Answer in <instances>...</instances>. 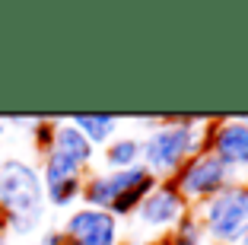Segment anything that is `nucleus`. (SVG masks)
Returning <instances> with one entry per match:
<instances>
[{
    "label": "nucleus",
    "instance_id": "obj_17",
    "mask_svg": "<svg viewBox=\"0 0 248 245\" xmlns=\"http://www.w3.org/2000/svg\"><path fill=\"white\" fill-rule=\"evenodd\" d=\"M0 245H10V242H7V229H3V223H0Z\"/></svg>",
    "mask_w": 248,
    "mask_h": 245
},
{
    "label": "nucleus",
    "instance_id": "obj_10",
    "mask_svg": "<svg viewBox=\"0 0 248 245\" xmlns=\"http://www.w3.org/2000/svg\"><path fill=\"white\" fill-rule=\"evenodd\" d=\"M102 163H105V172H121V169L140 166V137H131V134L118 137L115 134L102 147Z\"/></svg>",
    "mask_w": 248,
    "mask_h": 245
},
{
    "label": "nucleus",
    "instance_id": "obj_5",
    "mask_svg": "<svg viewBox=\"0 0 248 245\" xmlns=\"http://www.w3.org/2000/svg\"><path fill=\"white\" fill-rule=\"evenodd\" d=\"M185 216H188V201L182 197V191L175 188V181L166 179V181H156L153 191L140 201L134 220H137L143 229L172 232L185 220Z\"/></svg>",
    "mask_w": 248,
    "mask_h": 245
},
{
    "label": "nucleus",
    "instance_id": "obj_2",
    "mask_svg": "<svg viewBox=\"0 0 248 245\" xmlns=\"http://www.w3.org/2000/svg\"><path fill=\"white\" fill-rule=\"evenodd\" d=\"M48 213L42 172L22 156H0V223L13 236L26 239Z\"/></svg>",
    "mask_w": 248,
    "mask_h": 245
},
{
    "label": "nucleus",
    "instance_id": "obj_7",
    "mask_svg": "<svg viewBox=\"0 0 248 245\" xmlns=\"http://www.w3.org/2000/svg\"><path fill=\"white\" fill-rule=\"evenodd\" d=\"M207 150L232 175H248V121H242V118L213 121Z\"/></svg>",
    "mask_w": 248,
    "mask_h": 245
},
{
    "label": "nucleus",
    "instance_id": "obj_18",
    "mask_svg": "<svg viewBox=\"0 0 248 245\" xmlns=\"http://www.w3.org/2000/svg\"><path fill=\"white\" fill-rule=\"evenodd\" d=\"M143 245H169V239H153V242H143Z\"/></svg>",
    "mask_w": 248,
    "mask_h": 245
},
{
    "label": "nucleus",
    "instance_id": "obj_3",
    "mask_svg": "<svg viewBox=\"0 0 248 245\" xmlns=\"http://www.w3.org/2000/svg\"><path fill=\"white\" fill-rule=\"evenodd\" d=\"M197 220L204 226V239H213V245H248V185L239 179L229 181L201 204Z\"/></svg>",
    "mask_w": 248,
    "mask_h": 245
},
{
    "label": "nucleus",
    "instance_id": "obj_8",
    "mask_svg": "<svg viewBox=\"0 0 248 245\" xmlns=\"http://www.w3.org/2000/svg\"><path fill=\"white\" fill-rule=\"evenodd\" d=\"M150 179L143 166H134V169H121V172H89L83 175V207H95V210H108L118 197L127 191V188L140 185V181Z\"/></svg>",
    "mask_w": 248,
    "mask_h": 245
},
{
    "label": "nucleus",
    "instance_id": "obj_1",
    "mask_svg": "<svg viewBox=\"0 0 248 245\" xmlns=\"http://www.w3.org/2000/svg\"><path fill=\"white\" fill-rule=\"evenodd\" d=\"M210 124L207 118H159L140 137V166L156 181L175 179L191 156L207 150Z\"/></svg>",
    "mask_w": 248,
    "mask_h": 245
},
{
    "label": "nucleus",
    "instance_id": "obj_13",
    "mask_svg": "<svg viewBox=\"0 0 248 245\" xmlns=\"http://www.w3.org/2000/svg\"><path fill=\"white\" fill-rule=\"evenodd\" d=\"M83 195V179H67V181H58V185H45V201L48 207H58V210H67L80 201Z\"/></svg>",
    "mask_w": 248,
    "mask_h": 245
},
{
    "label": "nucleus",
    "instance_id": "obj_4",
    "mask_svg": "<svg viewBox=\"0 0 248 245\" xmlns=\"http://www.w3.org/2000/svg\"><path fill=\"white\" fill-rule=\"evenodd\" d=\"M172 181H175V188L182 191L185 201L201 207V204H207L217 191H223L229 181H235V175L229 172L210 150H204V153H197V156H191L188 163L178 169V175Z\"/></svg>",
    "mask_w": 248,
    "mask_h": 245
},
{
    "label": "nucleus",
    "instance_id": "obj_12",
    "mask_svg": "<svg viewBox=\"0 0 248 245\" xmlns=\"http://www.w3.org/2000/svg\"><path fill=\"white\" fill-rule=\"evenodd\" d=\"M38 172H42V185H58V181H67V179H83V169L73 163V159L61 156L58 150H48L42 153V166H38Z\"/></svg>",
    "mask_w": 248,
    "mask_h": 245
},
{
    "label": "nucleus",
    "instance_id": "obj_9",
    "mask_svg": "<svg viewBox=\"0 0 248 245\" xmlns=\"http://www.w3.org/2000/svg\"><path fill=\"white\" fill-rule=\"evenodd\" d=\"M51 150H58L61 156L73 159L77 166L86 172L89 166H93V159H95V147L89 144L86 137H83L80 131L70 124V118L67 121H58L54 124V140H51Z\"/></svg>",
    "mask_w": 248,
    "mask_h": 245
},
{
    "label": "nucleus",
    "instance_id": "obj_16",
    "mask_svg": "<svg viewBox=\"0 0 248 245\" xmlns=\"http://www.w3.org/2000/svg\"><path fill=\"white\" fill-rule=\"evenodd\" d=\"M38 245H67V239H64L61 229H45L42 236H38Z\"/></svg>",
    "mask_w": 248,
    "mask_h": 245
},
{
    "label": "nucleus",
    "instance_id": "obj_11",
    "mask_svg": "<svg viewBox=\"0 0 248 245\" xmlns=\"http://www.w3.org/2000/svg\"><path fill=\"white\" fill-rule=\"evenodd\" d=\"M70 124L99 150V147H105L115 137V131L121 128V118H115V115H73Z\"/></svg>",
    "mask_w": 248,
    "mask_h": 245
},
{
    "label": "nucleus",
    "instance_id": "obj_14",
    "mask_svg": "<svg viewBox=\"0 0 248 245\" xmlns=\"http://www.w3.org/2000/svg\"><path fill=\"white\" fill-rule=\"evenodd\" d=\"M166 239L169 245H204V226H201V220L194 213H188Z\"/></svg>",
    "mask_w": 248,
    "mask_h": 245
},
{
    "label": "nucleus",
    "instance_id": "obj_6",
    "mask_svg": "<svg viewBox=\"0 0 248 245\" xmlns=\"http://www.w3.org/2000/svg\"><path fill=\"white\" fill-rule=\"evenodd\" d=\"M61 232L67 245H121V220H115L108 210L95 207L70 210Z\"/></svg>",
    "mask_w": 248,
    "mask_h": 245
},
{
    "label": "nucleus",
    "instance_id": "obj_15",
    "mask_svg": "<svg viewBox=\"0 0 248 245\" xmlns=\"http://www.w3.org/2000/svg\"><path fill=\"white\" fill-rule=\"evenodd\" d=\"M54 118H32L29 121V134H32V144H35L38 153H48L51 150V140H54Z\"/></svg>",
    "mask_w": 248,
    "mask_h": 245
}]
</instances>
